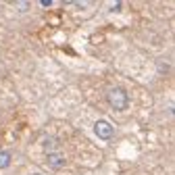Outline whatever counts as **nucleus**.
<instances>
[{
	"label": "nucleus",
	"mask_w": 175,
	"mask_h": 175,
	"mask_svg": "<svg viewBox=\"0 0 175 175\" xmlns=\"http://www.w3.org/2000/svg\"><path fill=\"white\" fill-rule=\"evenodd\" d=\"M106 100L115 111H127V106H129V96L123 88H111L106 92Z\"/></svg>",
	"instance_id": "obj_1"
},
{
	"label": "nucleus",
	"mask_w": 175,
	"mask_h": 175,
	"mask_svg": "<svg viewBox=\"0 0 175 175\" xmlns=\"http://www.w3.org/2000/svg\"><path fill=\"white\" fill-rule=\"evenodd\" d=\"M94 133L98 136L102 142H108L115 136V127L108 123V121H104V119H98L96 123H94Z\"/></svg>",
	"instance_id": "obj_2"
},
{
	"label": "nucleus",
	"mask_w": 175,
	"mask_h": 175,
	"mask_svg": "<svg viewBox=\"0 0 175 175\" xmlns=\"http://www.w3.org/2000/svg\"><path fill=\"white\" fill-rule=\"evenodd\" d=\"M46 163H48L50 169H54V171H61V169L67 165V159H65L63 152H58V150H52V152L46 154Z\"/></svg>",
	"instance_id": "obj_3"
},
{
	"label": "nucleus",
	"mask_w": 175,
	"mask_h": 175,
	"mask_svg": "<svg viewBox=\"0 0 175 175\" xmlns=\"http://www.w3.org/2000/svg\"><path fill=\"white\" fill-rule=\"evenodd\" d=\"M11 161H13L11 152H8V150H0V169H8Z\"/></svg>",
	"instance_id": "obj_4"
},
{
	"label": "nucleus",
	"mask_w": 175,
	"mask_h": 175,
	"mask_svg": "<svg viewBox=\"0 0 175 175\" xmlns=\"http://www.w3.org/2000/svg\"><path fill=\"white\" fill-rule=\"evenodd\" d=\"M31 175H40V173H31Z\"/></svg>",
	"instance_id": "obj_5"
}]
</instances>
